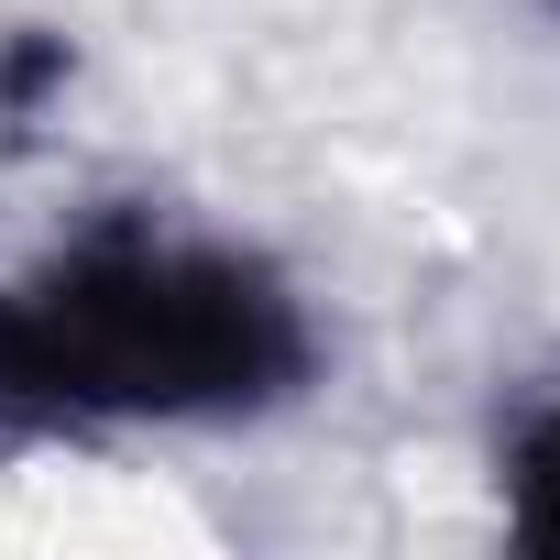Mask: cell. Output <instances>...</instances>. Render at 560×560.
Listing matches in <instances>:
<instances>
[{"instance_id": "6da1fadb", "label": "cell", "mask_w": 560, "mask_h": 560, "mask_svg": "<svg viewBox=\"0 0 560 560\" xmlns=\"http://www.w3.org/2000/svg\"><path fill=\"white\" fill-rule=\"evenodd\" d=\"M330 330L308 275L165 198H78L0 242V451L220 440L308 407Z\"/></svg>"}, {"instance_id": "7a4b0ae2", "label": "cell", "mask_w": 560, "mask_h": 560, "mask_svg": "<svg viewBox=\"0 0 560 560\" xmlns=\"http://www.w3.org/2000/svg\"><path fill=\"white\" fill-rule=\"evenodd\" d=\"M494 527L538 560H560V374L516 385L494 407Z\"/></svg>"}, {"instance_id": "277c9868", "label": "cell", "mask_w": 560, "mask_h": 560, "mask_svg": "<svg viewBox=\"0 0 560 560\" xmlns=\"http://www.w3.org/2000/svg\"><path fill=\"white\" fill-rule=\"evenodd\" d=\"M538 12H549V23H560V0H538Z\"/></svg>"}, {"instance_id": "3957f363", "label": "cell", "mask_w": 560, "mask_h": 560, "mask_svg": "<svg viewBox=\"0 0 560 560\" xmlns=\"http://www.w3.org/2000/svg\"><path fill=\"white\" fill-rule=\"evenodd\" d=\"M67 78H78L67 34H0V121H12V132H34L67 100Z\"/></svg>"}]
</instances>
